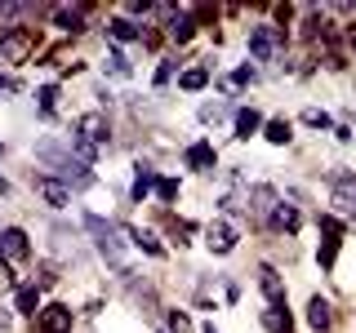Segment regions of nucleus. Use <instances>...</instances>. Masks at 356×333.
Masks as SVG:
<instances>
[{
	"mask_svg": "<svg viewBox=\"0 0 356 333\" xmlns=\"http://www.w3.org/2000/svg\"><path fill=\"white\" fill-rule=\"evenodd\" d=\"M36 155H40V160H44L54 173L63 178L67 187H94V182H98V178L89 173V164H85V160H76V155H72V147H58L54 138L36 142Z\"/></svg>",
	"mask_w": 356,
	"mask_h": 333,
	"instance_id": "obj_1",
	"label": "nucleus"
},
{
	"mask_svg": "<svg viewBox=\"0 0 356 333\" xmlns=\"http://www.w3.org/2000/svg\"><path fill=\"white\" fill-rule=\"evenodd\" d=\"M85 231L94 236V244H98V253L111 262V266H125V244H120V231L111 227V222H103L98 214H85Z\"/></svg>",
	"mask_w": 356,
	"mask_h": 333,
	"instance_id": "obj_2",
	"label": "nucleus"
},
{
	"mask_svg": "<svg viewBox=\"0 0 356 333\" xmlns=\"http://www.w3.org/2000/svg\"><path fill=\"white\" fill-rule=\"evenodd\" d=\"M281 49H285V36L276 22H254L250 27V58L254 62H272Z\"/></svg>",
	"mask_w": 356,
	"mask_h": 333,
	"instance_id": "obj_3",
	"label": "nucleus"
},
{
	"mask_svg": "<svg viewBox=\"0 0 356 333\" xmlns=\"http://www.w3.org/2000/svg\"><path fill=\"white\" fill-rule=\"evenodd\" d=\"M31 44H36V36H31L27 27H14L0 36V62H22L31 53Z\"/></svg>",
	"mask_w": 356,
	"mask_h": 333,
	"instance_id": "obj_4",
	"label": "nucleus"
},
{
	"mask_svg": "<svg viewBox=\"0 0 356 333\" xmlns=\"http://www.w3.org/2000/svg\"><path fill=\"white\" fill-rule=\"evenodd\" d=\"M330 205H334V214H339V218H352V222H356V178H348V173L334 178Z\"/></svg>",
	"mask_w": 356,
	"mask_h": 333,
	"instance_id": "obj_5",
	"label": "nucleus"
},
{
	"mask_svg": "<svg viewBox=\"0 0 356 333\" xmlns=\"http://www.w3.org/2000/svg\"><path fill=\"white\" fill-rule=\"evenodd\" d=\"M205 244H209V253H218V258L232 253V249H236V227H232L227 218H214L205 227Z\"/></svg>",
	"mask_w": 356,
	"mask_h": 333,
	"instance_id": "obj_6",
	"label": "nucleus"
},
{
	"mask_svg": "<svg viewBox=\"0 0 356 333\" xmlns=\"http://www.w3.org/2000/svg\"><path fill=\"white\" fill-rule=\"evenodd\" d=\"M27 253H31L27 231H18V227H0V262H22Z\"/></svg>",
	"mask_w": 356,
	"mask_h": 333,
	"instance_id": "obj_7",
	"label": "nucleus"
},
{
	"mask_svg": "<svg viewBox=\"0 0 356 333\" xmlns=\"http://www.w3.org/2000/svg\"><path fill=\"white\" fill-rule=\"evenodd\" d=\"M31 187H36V196H40L49 209H67V200H72V187H67V182H58V178H44V173H40Z\"/></svg>",
	"mask_w": 356,
	"mask_h": 333,
	"instance_id": "obj_8",
	"label": "nucleus"
},
{
	"mask_svg": "<svg viewBox=\"0 0 356 333\" xmlns=\"http://www.w3.org/2000/svg\"><path fill=\"white\" fill-rule=\"evenodd\" d=\"M76 133H81V138H89L94 147H103V142L111 138V125H107V116H103V111H89V116L76 120Z\"/></svg>",
	"mask_w": 356,
	"mask_h": 333,
	"instance_id": "obj_9",
	"label": "nucleus"
},
{
	"mask_svg": "<svg viewBox=\"0 0 356 333\" xmlns=\"http://www.w3.org/2000/svg\"><path fill=\"white\" fill-rule=\"evenodd\" d=\"M259 289L267 298V311H285V284H281V275H276L272 266H259Z\"/></svg>",
	"mask_w": 356,
	"mask_h": 333,
	"instance_id": "obj_10",
	"label": "nucleus"
},
{
	"mask_svg": "<svg viewBox=\"0 0 356 333\" xmlns=\"http://www.w3.org/2000/svg\"><path fill=\"white\" fill-rule=\"evenodd\" d=\"M40 333H72V307L49 302L40 311Z\"/></svg>",
	"mask_w": 356,
	"mask_h": 333,
	"instance_id": "obj_11",
	"label": "nucleus"
},
{
	"mask_svg": "<svg viewBox=\"0 0 356 333\" xmlns=\"http://www.w3.org/2000/svg\"><path fill=\"white\" fill-rule=\"evenodd\" d=\"M165 31H170V40H174V44H187V40L196 36V18L187 14V9H174V14L165 18Z\"/></svg>",
	"mask_w": 356,
	"mask_h": 333,
	"instance_id": "obj_12",
	"label": "nucleus"
},
{
	"mask_svg": "<svg viewBox=\"0 0 356 333\" xmlns=\"http://www.w3.org/2000/svg\"><path fill=\"white\" fill-rule=\"evenodd\" d=\"M183 164H187V169H200V173H205V169H214V164H218L214 142H192V147L183 151Z\"/></svg>",
	"mask_w": 356,
	"mask_h": 333,
	"instance_id": "obj_13",
	"label": "nucleus"
},
{
	"mask_svg": "<svg viewBox=\"0 0 356 333\" xmlns=\"http://www.w3.org/2000/svg\"><path fill=\"white\" fill-rule=\"evenodd\" d=\"M276 205H281V200H276V191H272V187H254V191H250V214L259 218V222H272Z\"/></svg>",
	"mask_w": 356,
	"mask_h": 333,
	"instance_id": "obj_14",
	"label": "nucleus"
},
{
	"mask_svg": "<svg viewBox=\"0 0 356 333\" xmlns=\"http://www.w3.org/2000/svg\"><path fill=\"white\" fill-rule=\"evenodd\" d=\"M307 325L316 329V333H330L334 329V307L325 302V298H312V302H307Z\"/></svg>",
	"mask_w": 356,
	"mask_h": 333,
	"instance_id": "obj_15",
	"label": "nucleus"
},
{
	"mask_svg": "<svg viewBox=\"0 0 356 333\" xmlns=\"http://www.w3.org/2000/svg\"><path fill=\"white\" fill-rule=\"evenodd\" d=\"M49 14H54V22H58L63 31H81V22H85L89 9H85V5H54Z\"/></svg>",
	"mask_w": 356,
	"mask_h": 333,
	"instance_id": "obj_16",
	"label": "nucleus"
},
{
	"mask_svg": "<svg viewBox=\"0 0 356 333\" xmlns=\"http://www.w3.org/2000/svg\"><path fill=\"white\" fill-rule=\"evenodd\" d=\"M134 169H138V173H134V200H147L152 191H156V182H161V178H156V169H152V164H134Z\"/></svg>",
	"mask_w": 356,
	"mask_h": 333,
	"instance_id": "obj_17",
	"label": "nucleus"
},
{
	"mask_svg": "<svg viewBox=\"0 0 356 333\" xmlns=\"http://www.w3.org/2000/svg\"><path fill=\"white\" fill-rule=\"evenodd\" d=\"M298 222H303V218H298V209H294V205H285V200H281L267 227H276V231H285V236H294V231H298Z\"/></svg>",
	"mask_w": 356,
	"mask_h": 333,
	"instance_id": "obj_18",
	"label": "nucleus"
},
{
	"mask_svg": "<svg viewBox=\"0 0 356 333\" xmlns=\"http://www.w3.org/2000/svg\"><path fill=\"white\" fill-rule=\"evenodd\" d=\"M14 307L22 311V316H40V289L36 284H18V293H14Z\"/></svg>",
	"mask_w": 356,
	"mask_h": 333,
	"instance_id": "obj_19",
	"label": "nucleus"
},
{
	"mask_svg": "<svg viewBox=\"0 0 356 333\" xmlns=\"http://www.w3.org/2000/svg\"><path fill=\"white\" fill-rule=\"evenodd\" d=\"M107 31H111V40H143V22H134V18H111L107 22Z\"/></svg>",
	"mask_w": 356,
	"mask_h": 333,
	"instance_id": "obj_20",
	"label": "nucleus"
},
{
	"mask_svg": "<svg viewBox=\"0 0 356 333\" xmlns=\"http://www.w3.org/2000/svg\"><path fill=\"white\" fill-rule=\"evenodd\" d=\"M232 120H236V138H254V133L263 129V116H259L254 107H241V111H236Z\"/></svg>",
	"mask_w": 356,
	"mask_h": 333,
	"instance_id": "obj_21",
	"label": "nucleus"
},
{
	"mask_svg": "<svg viewBox=\"0 0 356 333\" xmlns=\"http://www.w3.org/2000/svg\"><path fill=\"white\" fill-rule=\"evenodd\" d=\"M263 138L272 142V147H285V142L294 138V133H289V120H267V125H263Z\"/></svg>",
	"mask_w": 356,
	"mask_h": 333,
	"instance_id": "obj_22",
	"label": "nucleus"
},
{
	"mask_svg": "<svg viewBox=\"0 0 356 333\" xmlns=\"http://www.w3.org/2000/svg\"><path fill=\"white\" fill-rule=\"evenodd\" d=\"M103 71H107V76H120V80H125V76L134 71V67H129V58H125L120 49H107V58H103Z\"/></svg>",
	"mask_w": 356,
	"mask_h": 333,
	"instance_id": "obj_23",
	"label": "nucleus"
},
{
	"mask_svg": "<svg viewBox=\"0 0 356 333\" xmlns=\"http://www.w3.org/2000/svg\"><path fill=\"white\" fill-rule=\"evenodd\" d=\"M227 116H236L227 103H205L200 107V125H218V120H227Z\"/></svg>",
	"mask_w": 356,
	"mask_h": 333,
	"instance_id": "obj_24",
	"label": "nucleus"
},
{
	"mask_svg": "<svg viewBox=\"0 0 356 333\" xmlns=\"http://www.w3.org/2000/svg\"><path fill=\"white\" fill-rule=\"evenodd\" d=\"M205 80H209V67H192V71H183V76H178V85H183L187 94H196V89H205Z\"/></svg>",
	"mask_w": 356,
	"mask_h": 333,
	"instance_id": "obj_25",
	"label": "nucleus"
},
{
	"mask_svg": "<svg viewBox=\"0 0 356 333\" xmlns=\"http://www.w3.org/2000/svg\"><path fill=\"white\" fill-rule=\"evenodd\" d=\"M129 240H134V244H138V249H147V253H152V258H161V253H165V249H161V240H156V236H152V231H129Z\"/></svg>",
	"mask_w": 356,
	"mask_h": 333,
	"instance_id": "obj_26",
	"label": "nucleus"
},
{
	"mask_svg": "<svg viewBox=\"0 0 356 333\" xmlns=\"http://www.w3.org/2000/svg\"><path fill=\"white\" fill-rule=\"evenodd\" d=\"M36 103H40V116H54V107H58V89L44 85L40 94H36Z\"/></svg>",
	"mask_w": 356,
	"mask_h": 333,
	"instance_id": "obj_27",
	"label": "nucleus"
},
{
	"mask_svg": "<svg viewBox=\"0 0 356 333\" xmlns=\"http://www.w3.org/2000/svg\"><path fill=\"white\" fill-rule=\"evenodd\" d=\"M303 125H312V129H330V111L307 107V111H303Z\"/></svg>",
	"mask_w": 356,
	"mask_h": 333,
	"instance_id": "obj_28",
	"label": "nucleus"
},
{
	"mask_svg": "<svg viewBox=\"0 0 356 333\" xmlns=\"http://www.w3.org/2000/svg\"><path fill=\"white\" fill-rule=\"evenodd\" d=\"M156 196H161L165 205H170V200H178V182H174V178H161V182H156Z\"/></svg>",
	"mask_w": 356,
	"mask_h": 333,
	"instance_id": "obj_29",
	"label": "nucleus"
},
{
	"mask_svg": "<svg viewBox=\"0 0 356 333\" xmlns=\"http://www.w3.org/2000/svg\"><path fill=\"white\" fill-rule=\"evenodd\" d=\"M187 329H192V320L183 311H170V333H187Z\"/></svg>",
	"mask_w": 356,
	"mask_h": 333,
	"instance_id": "obj_30",
	"label": "nucleus"
},
{
	"mask_svg": "<svg viewBox=\"0 0 356 333\" xmlns=\"http://www.w3.org/2000/svg\"><path fill=\"white\" fill-rule=\"evenodd\" d=\"M170 76H174V62H161V67H156V85H170Z\"/></svg>",
	"mask_w": 356,
	"mask_h": 333,
	"instance_id": "obj_31",
	"label": "nucleus"
},
{
	"mask_svg": "<svg viewBox=\"0 0 356 333\" xmlns=\"http://www.w3.org/2000/svg\"><path fill=\"white\" fill-rule=\"evenodd\" d=\"M9 325H14V316H9V311H5V307H0V333H5Z\"/></svg>",
	"mask_w": 356,
	"mask_h": 333,
	"instance_id": "obj_32",
	"label": "nucleus"
},
{
	"mask_svg": "<svg viewBox=\"0 0 356 333\" xmlns=\"http://www.w3.org/2000/svg\"><path fill=\"white\" fill-rule=\"evenodd\" d=\"M5 191H9V182H5V178H0V196H5Z\"/></svg>",
	"mask_w": 356,
	"mask_h": 333,
	"instance_id": "obj_33",
	"label": "nucleus"
},
{
	"mask_svg": "<svg viewBox=\"0 0 356 333\" xmlns=\"http://www.w3.org/2000/svg\"><path fill=\"white\" fill-rule=\"evenodd\" d=\"M200 333H218V329H214V325H205V329H200Z\"/></svg>",
	"mask_w": 356,
	"mask_h": 333,
	"instance_id": "obj_34",
	"label": "nucleus"
},
{
	"mask_svg": "<svg viewBox=\"0 0 356 333\" xmlns=\"http://www.w3.org/2000/svg\"><path fill=\"white\" fill-rule=\"evenodd\" d=\"M0 151H5V142H0Z\"/></svg>",
	"mask_w": 356,
	"mask_h": 333,
	"instance_id": "obj_35",
	"label": "nucleus"
}]
</instances>
